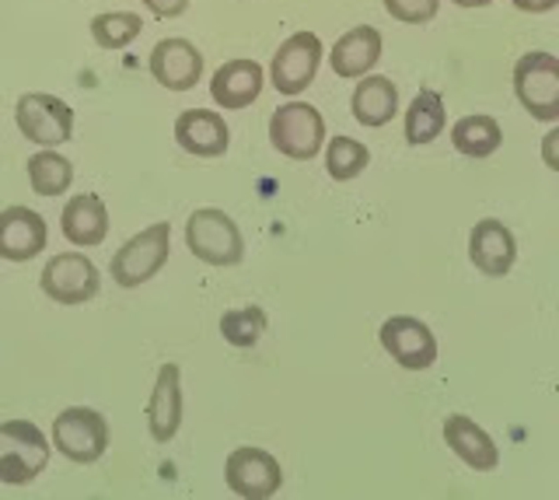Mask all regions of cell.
<instances>
[{"label": "cell", "mask_w": 559, "mask_h": 500, "mask_svg": "<svg viewBox=\"0 0 559 500\" xmlns=\"http://www.w3.org/2000/svg\"><path fill=\"white\" fill-rule=\"evenodd\" d=\"M186 246L206 266H238L245 260V238L231 214L200 206L186 221Z\"/></svg>", "instance_id": "cell-1"}, {"label": "cell", "mask_w": 559, "mask_h": 500, "mask_svg": "<svg viewBox=\"0 0 559 500\" xmlns=\"http://www.w3.org/2000/svg\"><path fill=\"white\" fill-rule=\"evenodd\" d=\"M514 95L532 119L556 123L559 119V60L546 49L524 53L514 63Z\"/></svg>", "instance_id": "cell-2"}, {"label": "cell", "mask_w": 559, "mask_h": 500, "mask_svg": "<svg viewBox=\"0 0 559 500\" xmlns=\"http://www.w3.org/2000/svg\"><path fill=\"white\" fill-rule=\"evenodd\" d=\"M49 465V441L32 420L0 424V483L25 487Z\"/></svg>", "instance_id": "cell-3"}, {"label": "cell", "mask_w": 559, "mask_h": 500, "mask_svg": "<svg viewBox=\"0 0 559 500\" xmlns=\"http://www.w3.org/2000/svg\"><path fill=\"white\" fill-rule=\"evenodd\" d=\"M270 141L290 162H311L325 144V119L308 102H287L270 116Z\"/></svg>", "instance_id": "cell-4"}, {"label": "cell", "mask_w": 559, "mask_h": 500, "mask_svg": "<svg viewBox=\"0 0 559 500\" xmlns=\"http://www.w3.org/2000/svg\"><path fill=\"white\" fill-rule=\"evenodd\" d=\"M168 252H171V228L165 221L151 224L140 235H133L127 246H122L112 255V281L119 287H140L154 281L162 266L168 263Z\"/></svg>", "instance_id": "cell-5"}, {"label": "cell", "mask_w": 559, "mask_h": 500, "mask_svg": "<svg viewBox=\"0 0 559 500\" xmlns=\"http://www.w3.org/2000/svg\"><path fill=\"white\" fill-rule=\"evenodd\" d=\"M52 444L57 452L78 465H92L109 448V424L98 409L87 406H67L57 420H52Z\"/></svg>", "instance_id": "cell-6"}, {"label": "cell", "mask_w": 559, "mask_h": 500, "mask_svg": "<svg viewBox=\"0 0 559 500\" xmlns=\"http://www.w3.org/2000/svg\"><path fill=\"white\" fill-rule=\"evenodd\" d=\"M14 123L22 130L25 141L39 147H60L70 141V133H74V109L49 92H28L17 98Z\"/></svg>", "instance_id": "cell-7"}, {"label": "cell", "mask_w": 559, "mask_h": 500, "mask_svg": "<svg viewBox=\"0 0 559 500\" xmlns=\"http://www.w3.org/2000/svg\"><path fill=\"white\" fill-rule=\"evenodd\" d=\"M43 295L63 308L92 301L102 290V273L84 252H60L43 266Z\"/></svg>", "instance_id": "cell-8"}, {"label": "cell", "mask_w": 559, "mask_h": 500, "mask_svg": "<svg viewBox=\"0 0 559 500\" xmlns=\"http://www.w3.org/2000/svg\"><path fill=\"white\" fill-rule=\"evenodd\" d=\"M224 479H227V490L245 500H266L284 487V469H280V462L270 452L241 444L227 455Z\"/></svg>", "instance_id": "cell-9"}, {"label": "cell", "mask_w": 559, "mask_h": 500, "mask_svg": "<svg viewBox=\"0 0 559 500\" xmlns=\"http://www.w3.org/2000/svg\"><path fill=\"white\" fill-rule=\"evenodd\" d=\"M322 63V39L314 32H294L287 43H280L270 63V81L280 95H301L319 74Z\"/></svg>", "instance_id": "cell-10"}, {"label": "cell", "mask_w": 559, "mask_h": 500, "mask_svg": "<svg viewBox=\"0 0 559 500\" xmlns=\"http://www.w3.org/2000/svg\"><path fill=\"white\" fill-rule=\"evenodd\" d=\"M378 340L384 354L406 371H427L437 360V340L430 333L427 322H419L413 316H392L381 322Z\"/></svg>", "instance_id": "cell-11"}, {"label": "cell", "mask_w": 559, "mask_h": 500, "mask_svg": "<svg viewBox=\"0 0 559 500\" xmlns=\"http://www.w3.org/2000/svg\"><path fill=\"white\" fill-rule=\"evenodd\" d=\"M468 260L483 277H507L518 263V241L514 231L497 217H483L468 235Z\"/></svg>", "instance_id": "cell-12"}, {"label": "cell", "mask_w": 559, "mask_h": 500, "mask_svg": "<svg viewBox=\"0 0 559 500\" xmlns=\"http://www.w3.org/2000/svg\"><path fill=\"white\" fill-rule=\"evenodd\" d=\"M151 78L168 92H189L203 78V53L189 39H162L151 49Z\"/></svg>", "instance_id": "cell-13"}, {"label": "cell", "mask_w": 559, "mask_h": 500, "mask_svg": "<svg viewBox=\"0 0 559 500\" xmlns=\"http://www.w3.org/2000/svg\"><path fill=\"white\" fill-rule=\"evenodd\" d=\"M49 241V228L39 211L32 206H8L0 211V260L28 263Z\"/></svg>", "instance_id": "cell-14"}, {"label": "cell", "mask_w": 559, "mask_h": 500, "mask_svg": "<svg viewBox=\"0 0 559 500\" xmlns=\"http://www.w3.org/2000/svg\"><path fill=\"white\" fill-rule=\"evenodd\" d=\"M175 141L192 158H221L227 144H231V130H227L221 112L186 109L175 119Z\"/></svg>", "instance_id": "cell-15"}, {"label": "cell", "mask_w": 559, "mask_h": 500, "mask_svg": "<svg viewBox=\"0 0 559 500\" xmlns=\"http://www.w3.org/2000/svg\"><path fill=\"white\" fill-rule=\"evenodd\" d=\"M262 84H266V71L255 60H227L214 74V81H210V98L224 112H238L249 109L262 95Z\"/></svg>", "instance_id": "cell-16"}, {"label": "cell", "mask_w": 559, "mask_h": 500, "mask_svg": "<svg viewBox=\"0 0 559 500\" xmlns=\"http://www.w3.org/2000/svg\"><path fill=\"white\" fill-rule=\"evenodd\" d=\"M179 382H182L179 365H162L154 392L147 400V427L157 444H168L179 434V424H182V385Z\"/></svg>", "instance_id": "cell-17"}, {"label": "cell", "mask_w": 559, "mask_h": 500, "mask_svg": "<svg viewBox=\"0 0 559 500\" xmlns=\"http://www.w3.org/2000/svg\"><path fill=\"white\" fill-rule=\"evenodd\" d=\"M381 32L371 28V25H357L349 28L346 36L336 39L329 53V63H332V74L343 78V81H360L364 74L374 71V63L381 60Z\"/></svg>", "instance_id": "cell-18"}, {"label": "cell", "mask_w": 559, "mask_h": 500, "mask_svg": "<svg viewBox=\"0 0 559 500\" xmlns=\"http://www.w3.org/2000/svg\"><path fill=\"white\" fill-rule=\"evenodd\" d=\"M60 231L70 246H78V249L102 246L105 235H109V211H105L102 197L95 193L70 197L60 214Z\"/></svg>", "instance_id": "cell-19"}, {"label": "cell", "mask_w": 559, "mask_h": 500, "mask_svg": "<svg viewBox=\"0 0 559 500\" xmlns=\"http://www.w3.org/2000/svg\"><path fill=\"white\" fill-rule=\"evenodd\" d=\"M444 441H448L451 452L468 465V469L489 473L500 465V452H497L493 438H489L476 420H468L465 413H451V417L444 420Z\"/></svg>", "instance_id": "cell-20"}, {"label": "cell", "mask_w": 559, "mask_h": 500, "mask_svg": "<svg viewBox=\"0 0 559 500\" xmlns=\"http://www.w3.org/2000/svg\"><path fill=\"white\" fill-rule=\"evenodd\" d=\"M349 112H354L360 127H371V130L392 123V116L399 112V88L392 84V78L364 74L354 88V98H349Z\"/></svg>", "instance_id": "cell-21"}, {"label": "cell", "mask_w": 559, "mask_h": 500, "mask_svg": "<svg viewBox=\"0 0 559 500\" xmlns=\"http://www.w3.org/2000/svg\"><path fill=\"white\" fill-rule=\"evenodd\" d=\"M448 127V112H444V98L433 88H424L406 109V119H402V130H406V141L413 147H424L430 141L444 133Z\"/></svg>", "instance_id": "cell-22"}, {"label": "cell", "mask_w": 559, "mask_h": 500, "mask_svg": "<svg viewBox=\"0 0 559 500\" xmlns=\"http://www.w3.org/2000/svg\"><path fill=\"white\" fill-rule=\"evenodd\" d=\"M451 144L459 154L465 158H489V154H497L500 144H503V130L493 116H462L459 123L451 127Z\"/></svg>", "instance_id": "cell-23"}, {"label": "cell", "mask_w": 559, "mask_h": 500, "mask_svg": "<svg viewBox=\"0 0 559 500\" xmlns=\"http://www.w3.org/2000/svg\"><path fill=\"white\" fill-rule=\"evenodd\" d=\"M74 182V165L57 147H43L28 158V186L35 197H63Z\"/></svg>", "instance_id": "cell-24"}, {"label": "cell", "mask_w": 559, "mask_h": 500, "mask_svg": "<svg viewBox=\"0 0 559 500\" xmlns=\"http://www.w3.org/2000/svg\"><path fill=\"white\" fill-rule=\"evenodd\" d=\"M144 22H140L136 11H105L92 19V39L102 49H127L133 39H140Z\"/></svg>", "instance_id": "cell-25"}, {"label": "cell", "mask_w": 559, "mask_h": 500, "mask_svg": "<svg viewBox=\"0 0 559 500\" xmlns=\"http://www.w3.org/2000/svg\"><path fill=\"white\" fill-rule=\"evenodd\" d=\"M266 333V312L259 305H245V308H231V312L221 316V336L224 343H231L238 350H249Z\"/></svg>", "instance_id": "cell-26"}, {"label": "cell", "mask_w": 559, "mask_h": 500, "mask_svg": "<svg viewBox=\"0 0 559 500\" xmlns=\"http://www.w3.org/2000/svg\"><path fill=\"white\" fill-rule=\"evenodd\" d=\"M367 165H371V151H367L360 141H354V136H336V141L325 144V171H329V179L349 182V179H357Z\"/></svg>", "instance_id": "cell-27"}, {"label": "cell", "mask_w": 559, "mask_h": 500, "mask_svg": "<svg viewBox=\"0 0 559 500\" xmlns=\"http://www.w3.org/2000/svg\"><path fill=\"white\" fill-rule=\"evenodd\" d=\"M384 11L402 25H427L441 11V0H384Z\"/></svg>", "instance_id": "cell-28"}, {"label": "cell", "mask_w": 559, "mask_h": 500, "mask_svg": "<svg viewBox=\"0 0 559 500\" xmlns=\"http://www.w3.org/2000/svg\"><path fill=\"white\" fill-rule=\"evenodd\" d=\"M144 4L157 19H179V14L189 11V0H144Z\"/></svg>", "instance_id": "cell-29"}, {"label": "cell", "mask_w": 559, "mask_h": 500, "mask_svg": "<svg viewBox=\"0 0 559 500\" xmlns=\"http://www.w3.org/2000/svg\"><path fill=\"white\" fill-rule=\"evenodd\" d=\"M511 4L524 14H546L559 4V0H511Z\"/></svg>", "instance_id": "cell-30"}, {"label": "cell", "mask_w": 559, "mask_h": 500, "mask_svg": "<svg viewBox=\"0 0 559 500\" xmlns=\"http://www.w3.org/2000/svg\"><path fill=\"white\" fill-rule=\"evenodd\" d=\"M556 141H559V133L552 130V133L546 136V162H549L552 168H556V158H552V144H556Z\"/></svg>", "instance_id": "cell-31"}, {"label": "cell", "mask_w": 559, "mask_h": 500, "mask_svg": "<svg viewBox=\"0 0 559 500\" xmlns=\"http://www.w3.org/2000/svg\"><path fill=\"white\" fill-rule=\"evenodd\" d=\"M451 4H459V8H486V4H493V0H451Z\"/></svg>", "instance_id": "cell-32"}]
</instances>
